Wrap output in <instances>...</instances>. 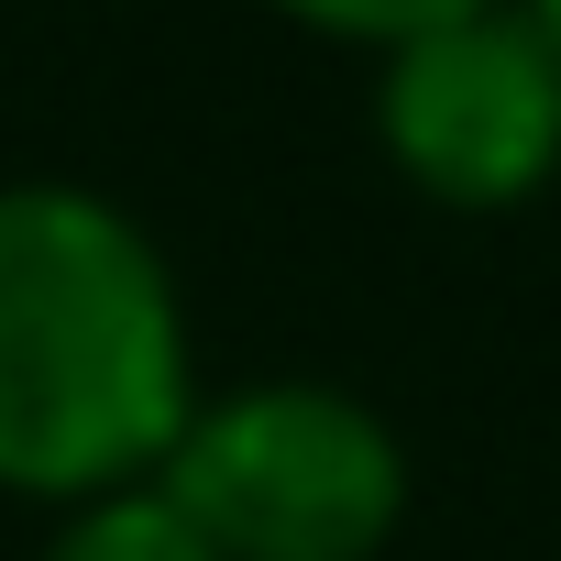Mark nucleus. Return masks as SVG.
Returning a JSON list of instances; mask_svg holds the SVG:
<instances>
[{"mask_svg":"<svg viewBox=\"0 0 561 561\" xmlns=\"http://www.w3.org/2000/svg\"><path fill=\"white\" fill-rule=\"evenodd\" d=\"M187 430L165 253L89 187H0V495H122Z\"/></svg>","mask_w":561,"mask_h":561,"instance_id":"nucleus-1","label":"nucleus"},{"mask_svg":"<svg viewBox=\"0 0 561 561\" xmlns=\"http://www.w3.org/2000/svg\"><path fill=\"white\" fill-rule=\"evenodd\" d=\"M154 495L220 561H375L408 517V451L364 397L275 375L187 408Z\"/></svg>","mask_w":561,"mask_h":561,"instance_id":"nucleus-2","label":"nucleus"},{"mask_svg":"<svg viewBox=\"0 0 561 561\" xmlns=\"http://www.w3.org/2000/svg\"><path fill=\"white\" fill-rule=\"evenodd\" d=\"M375 144L440 209H506L561 165V56L528 12H462L375 67Z\"/></svg>","mask_w":561,"mask_h":561,"instance_id":"nucleus-3","label":"nucleus"},{"mask_svg":"<svg viewBox=\"0 0 561 561\" xmlns=\"http://www.w3.org/2000/svg\"><path fill=\"white\" fill-rule=\"evenodd\" d=\"M45 561H220L154 484H122V495H89L67 506V528L45 539Z\"/></svg>","mask_w":561,"mask_h":561,"instance_id":"nucleus-4","label":"nucleus"},{"mask_svg":"<svg viewBox=\"0 0 561 561\" xmlns=\"http://www.w3.org/2000/svg\"><path fill=\"white\" fill-rule=\"evenodd\" d=\"M275 12H298L309 34H342V45H419L462 12H495V0H275Z\"/></svg>","mask_w":561,"mask_h":561,"instance_id":"nucleus-5","label":"nucleus"},{"mask_svg":"<svg viewBox=\"0 0 561 561\" xmlns=\"http://www.w3.org/2000/svg\"><path fill=\"white\" fill-rule=\"evenodd\" d=\"M517 12H528V23L550 34V56H561V0H517Z\"/></svg>","mask_w":561,"mask_h":561,"instance_id":"nucleus-6","label":"nucleus"}]
</instances>
